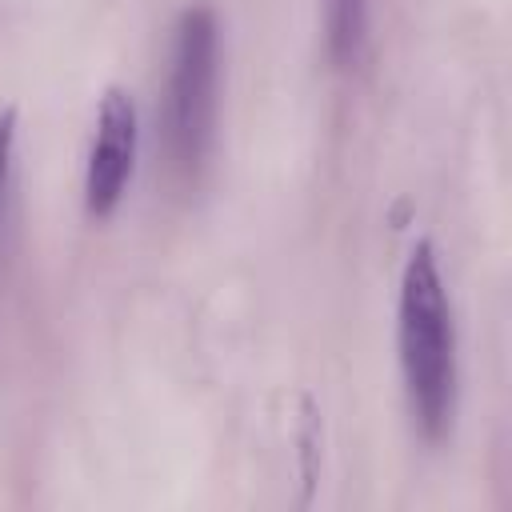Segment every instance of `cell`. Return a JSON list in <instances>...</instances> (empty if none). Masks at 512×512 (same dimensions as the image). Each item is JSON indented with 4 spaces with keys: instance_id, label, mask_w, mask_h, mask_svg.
<instances>
[{
    "instance_id": "obj_1",
    "label": "cell",
    "mask_w": 512,
    "mask_h": 512,
    "mask_svg": "<svg viewBox=\"0 0 512 512\" xmlns=\"http://www.w3.org/2000/svg\"><path fill=\"white\" fill-rule=\"evenodd\" d=\"M396 336L412 416L428 440H440L456 412V328L432 244H416L404 264Z\"/></svg>"
},
{
    "instance_id": "obj_2",
    "label": "cell",
    "mask_w": 512,
    "mask_h": 512,
    "mask_svg": "<svg viewBox=\"0 0 512 512\" xmlns=\"http://www.w3.org/2000/svg\"><path fill=\"white\" fill-rule=\"evenodd\" d=\"M216 48L220 24L208 4H188L172 28V68L164 96V148L180 180L204 164L216 116Z\"/></svg>"
},
{
    "instance_id": "obj_3",
    "label": "cell",
    "mask_w": 512,
    "mask_h": 512,
    "mask_svg": "<svg viewBox=\"0 0 512 512\" xmlns=\"http://www.w3.org/2000/svg\"><path fill=\"white\" fill-rule=\"evenodd\" d=\"M136 160V104L124 88H108L100 100L96 116V136L88 152V172H84V200L88 212L104 216L116 208Z\"/></svg>"
},
{
    "instance_id": "obj_4",
    "label": "cell",
    "mask_w": 512,
    "mask_h": 512,
    "mask_svg": "<svg viewBox=\"0 0 512 512\" xmlns=\"http://www.w3.org/2000/svg\"><path fill=\"white\" fill-rule=\"evenodd\" d=\"M364 12H368V0H328L324 4V28H328L332 60H340V64L356 60L360 40H364Z\"/></svg>"
},
{
    "instance_id": "obj_5",
    "label": "cell",
    "mask_w": 512,
    "mask_h": 512,
    "mask_svg": "<svg viewBox=\"0 0 512 512\" xmlns=\"http://www.w3.org/2000/svg\"><path fill=\"white\" fill-rule=\"evenodd\" d=\"M12 144H16V112H0V220H4V200L12 184Z\"/></svg>"
}]
</instances>
